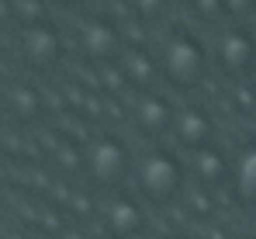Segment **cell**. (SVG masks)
<instances>
[{"mask_svg": "<svg viewBox=\"0 0 256 239\" xmlns=\"http://www.w3.org/2000/svg\"><path fill=\"white\" fill-rule=\"evenodd\" d=\"M173 135L184 149L198 153V149H208L214 139V118L204 111V108H180L176 118H173Z\"/></svg>", "mask_w": 256, "mask_h": 239, "instance_id": "6", "label": "cell"}, {"mask_svg": "<svg viewBox=\"0 0 256 239\" xmlns=\"http://www.w3.org/2000/svg\"><path fill=\"white\" fill-rule=\"evenodd\" d=\"M132 11L138 21H160L166 14V0H132Z\"/></svg>", "mask_w": 256, "mask_h": 239, "instance_id": "15", "label": "cell"}, {"mask_svg": "<svg viewBox=\"0 0 256 239\" xmlns=\"http://www.w3.org/2000/svg\"><path fill=\"white\" fill-rule=\"evenodd\" d=\"M187 7H190L194 18L204 21V25H222V21L228 18V4H225V0H190Z\"/></svg>", "mask_w": 256, "mask_h": 239, "instance_id": "13", "label": "cell"}, {"mask_svg": "<svg viewBox=\"0 0 256 239\" xmlns=\"http://www.w3.org/2000/svg\"><path fill=\"white\" fill-rule=\"evenodd\" d=\"M232 191H236L239 204L256 208V139L246 142L236 153V163H232Z\"/></svg>", "mask_w": 256, "mask_h": 239, "instance_id": "10", "label": "cell"}, {"mask_svg": "<svg viewBox=\"0 0 256 239\" xmlns=\"http://www.w3.org/2000/svg\"><path fill=\"white\" fill-rule=\"evenodd\" d=\"M190 173H194V180H198V187H222L225 180H232V166H228V159L222 149H198V153H190Z\"/></svg>", "mask_w": 256, "mask_h": 239, "instance_id": "9", "label": "cell"}, {"mask_svg": "<svg viewBox=\"0 0 256 239\" xmlns=\"http://www.w3.org/2000/svg\"><path fill=\"white\" fill-rule=\"evenodd\" d=\"M14 104H18L24 115H32V111H38V94L28 90V87H18V90H14Z\"/></svg>", "mask_w": 256, "mask_h": 239, "instance_id": "17", "label": "cell"}, {"mask_svg": "<svg viewBox=\"0 0 256 239\" xmlns=\"http://www.w3.org/2000/svg\"><path fill=\"white\" fill-rule=\"evenodd\" d=\"M253 4H256V0H253Z\"/></svg>", "mask_w": 256, "mask_h": 239, "instance_id": "23", "label": "cell"}, {"mask_svg": "<svg viewBox=\"0 0 256 239\" xmlns=\"http://www.w3.org/2000/svg\"><path fill=\"white\" fill-rule=\"evenodd\" d=\"M184 4H190V0H184Z\"/></svg>", "mask_w": 256, "mask_h": 239, "instance_id": "21", "label": "cell"}, {"mask_svg": "<svg viewBox=\"0 0 256 239\" xmlns=\"http://www.w3.org/2000/svg\"><path fill=\"white\" fill-rule=\"evenodd\" d=\"M104 225H108L111 236L135 239V236H142V229H146V208L135 198H128V194H114L104 204Z\"/></svg>", "mask_w": 256, "mask_h": 239, "instance_id": "7", "label": "cell"}, {"mask_svg": "<svg viewBox=\"0 0 256 239\" xmlns=\"http://www.w3.org/2000/svg\"><path fill=\"white\" fill-rule=\"evenodd\" d=\"M73 4H80V0H73Z\"/></svg>", "mask_w": 256, "mask_h": 239, "instance_id": "22", "label": "cell"}, {"mask_svg": "<svg viewBox=\"0 0 256 239\" xmlns=\"http://www.w3.org/2000/svg\"><path fill=\"white\" fill-rule=\"evenodd\" d=\"M228 4V14H246L253 7V0H225Z\"/></svg>", "mask_w": 256, "mask_h": 239, "instance_id": "18", "label": "cell"}, {"mask_svg": "<svg viewBox=\"0 0 256 239\" xmlns=\"http://www.w3.org/2000/svg\"><path fill=\"white\" fill-rule=\"evenodd\" d=\"M232 104H236L242 115L256 111V87L250 80H232Z\"/></svg>", "mask_w": 256, "mask_h": 239, "instance_id": "14", "label": "cell"}, {"mask_svg": "<svg viewBox=\"0 0 256 239\" xmlns=\"http://www.w3.org/2000/svg\"><path fill=\"white\" fill-rule=\"evenodd\" d=\"M246 80H250V83L256 87V63H253V70H250V77H246Z\"/></svg>", "mask_w": 256, "mask_h": 239, "instance_id": "19", "label": "cell"}, {"mask_svg": "<svg viewBox=\"0 0 256 239\" xmlns=\"http://www.w3.org/2000/svg\"><path fill=\"white\" fill-rule=\"evenodd\" d=\"M187 194V211L198 215V218H208L212 215V201H208V187H194V191H184Z\"/></svg>", "mask_w": 256, "mask_h": 239, "instance_id": "16", "label": "cell"}, {"mask_svg": "<svg viewBox=\"0 0 256 239\" xmlns=\"http://www.w3.org/2000/svg\"><path fill=\"white\" fill-rule=\"evenodd\" d=\"M135 187L152 204H173L187 191V166L170 149H149L135 163Z\"/></svg>", "mask_w": 256, "mask_h": 239, "instance_id": "1", "label": "cell"}, {"mask_svg": "<svg viewBox=\"0 0 256 239\" xmlns=\"http://www.w3.org/2000/svg\"><path fill=\"white\" fill-rule=\"evenodd\" d=\"M118 66L125 70V77L132 87H149L152 80L160 77V59H152L149 52H142L138 45H132L122 52V59H118Z\"/></svg>", "mask_w": 256, "mask_h": 239, "instance_id": "11", "label": "cell"}, {"mask_svg": "<svg viewBox=\"0 0 256 239\" xmlns=\"http://www.w3.org/2000/svg\"><path fill=\"white\" fill-rule=\"evenodd\" d=\"M84 170L97 187H118L132 173V153L118 135H100L86 146Z\"/></svg>", "mask_w": 256, "mask_h": 239, "instance_id": "3", "label": "cell"}, {"mask_svg": "<svg viewBox=\"0 0 256 239\" xmlns=\"http://www.w3.org/2000/svg\"><path fill=\"white\" fill-rule=\"evenodd\" d=\"M24 49H28V56L35 59V63H52L56 56H59V35L52 32V28H45V25H35V28H28L24 32Z\"/></svg>", "mask_w": 256, "mask_h": 239, "instance_id": "12", "label": "cell"}, {"mask_svg": "<svg viewBox=\"0 0 256 239\" xmlns=\"http://www.w3.org/2000/svg\"><path fill=\"white\" fill-rule=\"evenodd\" d=\"M170 239H187V236H170Z\"/></svg>", "mask_w": 256, "mask_h": 239, "instance_id": "20", "label": "cell"}, {"mask_svg": "<svg viewBox=\"0 0 256 239\" xmlns=\"http://www.w3.org/2000/svg\"><path fill=\"white\" fill-rule=\"evenodd\" d=\"M256 63V35L242 25H228L214 39V66L228 80H246Z\"/></svg>", "mask_w": 256, "mask_h": 239, "instance_id": "4", "label": "cell"}, {"mask_svg": "<svg viewBox=\"0 0 256 239\" xmlns=\"http://www.w3.org/2000/svg\"><path fill=\"white\" fill-rule=\"evenodd\" d=\"M122 28L111 25L108 18H90L80 25V49L90 59H111L122 49Z\"/></svg>", "mask_w": 256, "mask_h": 239, "instance_id": "8", "label": "cell"}, {"mask_svg": "<svg viewBox=\"0 0 256 239\" xmlns=\"http://www.w3.org/2000/svg\"><path fill=\"white\" fill-rule=\"evenodd\" d=\"M173 118H176V111L170 108V101L160 97V94H146V97H138L132 104V125L146 139H160V135L173 132Z\"/></svg>", "mask_w": 256, "mask_h": 239, "instance_id": "5", "label": "cell"}, {"mask_svg": "<svg viewBox=\"0 0 256 239\" xmlns=\"http://www.w3.org/2000/svg\"><path fill=\"white\" fill-rule=\"evenodd\" d=\"M208 66H212V56H208V49L201 45L198 35L173 32L160 45V73L180 90L201 87L208 77Z\"/></svg>", "mask_w": 256, "mask_h": 239, "instance_id": "2", "label": "cell"}]
</instances>
